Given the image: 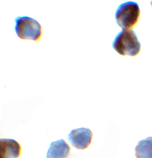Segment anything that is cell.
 Instances as JSON below:
<instances>
[{
    "label": "cell",
    "mask_w": 152,
    "mask_h": 158,
    "mask_svg": "<svg viewBox=\"0 0 152 158\" xmlns=\"http://www.w3.org/2000/svg\"><path fill=\"white\" fill-rule=\"evenodd\" d=\"M141 11L139 5L134 2L129 1L120 4L115 13L116 22L123 29H130L138 23Z\"/></svg>",
    "instance_id": "cell-3"
},
{
    "label": "cell",
    "mask_w": 152,
    "mask_h": 158,
    "mask_svg": "<svg viewBox=\"0 0 152 158\" xmlns=\"http://www.w3.org/2000/svg\"><path fill=\"white\" fill-rule=\"evenodd\" d=\"M112 47L123 56L135 57L140 53L141 45L136 34L130 29H123L116 36Z\"/></svg>",
    "instance_id": "cell-1"
},
{
    "label": "cell",
    "mask_w": 152,
    "mask_h": 158,
    "mask_svg": "<svg viewBox=\"0 0 152 158\" xmlns=\"http://www.w3.org/2000/svg\"><path fill=\"white\" fill-rule=\"evenodd\" d=\"M93 133L88 128L81 127L73 129L67 135V139L74 148L77 149H85L92 142Z\"/></svg>",
    "instance_id": "cell-4"
},
{
    "label": "cell",
    "mask_w": 152,
    "mask_h": 158,
    "mask_svg": "<svg viewBox=\"0 0 152 158\" xmlns=\"http://www.w3.org/2000/svg\"><path fill=\"white\" fill-rule=\"evenodd\" d=\"M15 32L19 38L39 42L43 35V29L38 21L27 16H17L14 19Z\"/></svg>",
    "instance_id": "cell-2"
},
{
    "label": "cell",
    "mask_w": 152,
    "mask_h": 158,
    "mask_svg": "<svg viewBox=\"0 0 152 158\" xmlns=\"http://www.w3.org/2000/svg\"><path fill=\"white\" fill-rule=\"evenodd\" d=\"M70 151L69 145L62 139L51 143L46 158H67Z\"/></svg>",
    "instance_id": "cell-6"
},
{
    "label": "cell",
    "mask_w": 152,
    "mask_h": 158,
    "mask_svg": "<svg viewBox=\"0 0 152 158\" xmlns=\"http://www.w3.org/2000/svg\"><path fill=\"white\" fill-rule=\"evenodd\" d=\"M0 149L1 158H18L22 152L21 145L13 139H1Z\"/></svg>",
    "instance_id": "cell-5"
},
{
    "label": "cell",
    "mask_w": 152,
    "mask_h": 158,
    "mask_svg": "<svg viewBox=\"0 0 152 158\" xmlns=\"http://www.w3.org/2000/svg\"><path fill=\"white\" fill-rule=\"evenodd\" d=\"M150 4H151V6H152V1L151 2H150Z\"/></svg>",
    "instance_id": "cell-8"
},
{
    "label": "cell",
    "mask_w": 152,
    "mask_h": 158,
    "mask_svg": "<svg viewBox=\"0 0 152 158\" xmlns=\"http://www.w3.org/2000/svg\"><path fill=\"white\" fill-rule=\"evenodd\" d=\"M135 151L136 158H152V137L139 141Z\"/></svg>",
    "instance_id": "cell-7"
}]
</instances>
